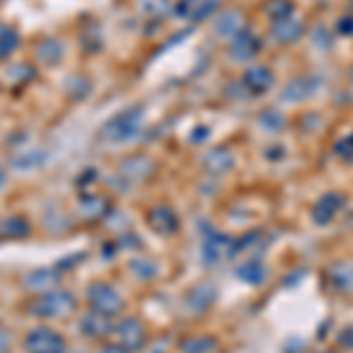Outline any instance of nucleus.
<instances>
[{
	"instance_id": "nucleus-26",
	"label": "nucleus",
	"mask_w": 353,
	"mask_h": 353,
	"mask_svg": "<svg viewBox=\"0 0 353 353\" xmlns=\"http://www.w3.org/2000/svg\"><path fill=\"white\" fill-rule=\"evenodd\" d=\"M264 12H266L269 19L281 21V19H288V17H292L294 5L290 3V0H266V3H264Z\"/></svg>"
},
{
	"instance_id": "nucleus-31",
	"label": "nucleus",
	"mask_w": 353,
	"mask_h": 353,
	"mask_svg": "<svg viewBox=\"0 0 353 353\" xmlns=\"http://www.w3.org/2000/svg\"><path fill=\"white\" fill-rule=\"evenodd\" d=\"M337 346H341L344 351H353V325L341 327L337 332Z\"/></svg>"
},
{
	"instance_id": "nucleus-7",
	"label": "nucleus",
	"mask_w": 353,
	"mask_h": 353,
	"mask_svg": "<svg viewBox=\"0 0 353 353\" xmlns=\"http://www.w3.org/2000/svg\"><path fill=\"white\" fill-rule=\"evenodd\" d=\"M321 85H323L321 78H316V76L294 78V81H290L285 88H283L281 101H285V104H299V101H306L321 90Z\"/></svg>"
},
{
	"instance_id": "nucleus-28",
	"label": "nucleus",
	"mask_w": 353,
	"mask_h": 353,
	"mask_svg": "<svg viewBox=\"0 0 353 353\" xmlns=\"http://www.w3.org/2000/svg\"><path fill=\"white\" fill-rule=\"evenodd\" d=\"M259 123L264 125L266 130H283L285 128V116L283 113H278L276 109H266L264 113H259Z\"/></svg>"
},
{
	"instance_id": "nucleus-19",
	"label": "nucleus",
	"mask_w": 353,
	"mask_h": 353,
	"mask_svg": "<svg viewBox=\"0 0 353 353\" xmlns=\"http://www.w3.org/2000/svg\"><path fill=\"white\" fill-rule=\"evenodd\" d=\"M243 28H245V17L238 12V10H226V12H221L217 17V21H214V33L221 38L238 36Z\"/></svg>"
},
{
	"instance_id": "nucleus-39",
	"label": "nucleus",
	"mask_w": 353,
	"mask_h": 353,
	"mask_svg": "<svg viewBox=\"0 0 353 353\" xmlns=\"http://www.w3.org/2000/svg\"><path fill=\"white\" fill-rule=\"evenodd\" d=\"M5 184V174H3V170H0V186Z\"/></svg>"
},
{
	"instance_id": "nucleus-6",
	"label": "nucleus",
	"mask_w": 353,
	"mask_h": 353,
	"mask_svg": "<svg viewBox=\"0 0 353 353\" xmlns=\"http://www.w3.org/2000/svg\"><path fill=\"white\" fill-rule=\"evenodd\" d=\"M346 208V196L339 191H330L325 196H321V201L313 205L311 210V217H313V224L318 226H327L332 224L334 217Z\"/></svg>"
},
{
	"instance_id": "nucleus-32",
	"label": "nucleus",
	"mask_w": 353,
	"mask_h": 353,
	"mask_svg": "<svg viewBox=\"0 0 353 353\" xmlns=\"http://www.w3.org/2000/svg\"><path fill=\"white\" fill-rule=\"evenodd\" d=\"M321 41H323V50H330L332 48V36L327 33V28L325 26H318L316 31H313V45H321Z\"/></svg>"
},
{
	"instance_id": "nucleus-21",
	"label": "nucleus",
	"mask_w": 353,
	"mask_h": 353,
	"mask_svg": "<svg viewBox=\"0 0 353 353\" xmlns=\"http://www.w3.org/2000/svg\"><path fill=\"white\" fill-rule=\"evenodd\" d=\"M137 10H139V14L146 17V19L158 21L170 14L172 3H170V0H137Z\"/></svg>"
},
{
	"instance_id": "nucleus-20",
	"label": "nucleus",
	"mask_w": 353,
	"mask_h": 353,
	"mask_svg": "<svg viewBox=\"0 0 353 353\" xmlns=\"http://www.w3.org/2000/svg\"><path fill=\"white\" fill-rule=\"evenodd\" d=\"M111 318H104V316H99V313H94V311H90L88 316L81 321V327H83V332L88 334V337H94V339H99V337H106V334H111Z\"/></svg>"
},
{
	"instance_id": "nucleus-22",
	"label": "nucleus",
	"mask_w": 353,
	"mask_h": 353,
	"mask_svg": "<svg viewBox=\"0 0 353 353\" xmlns=\"http://www.w3.org/2000/svg\"><path fill=\"white\" fill-rule=\"evenodd\" d=\"M236 276L241 278L243 283H248V285H259V283L266 281V266L257 259H250L238 266Z\"/></svg>"
},
{
	"instance_id": "nucleus-2",
	"label": "nucleus",
	"mask_w": 353,
	"mask_h": 353,
	"mask_svg": "<svg viewBox=\"0 0 353 353\" xmlns=\"http://www.w3.org/2000/svg\"><path fill=\"white\" fill-rule=\"evenodd\" d=\"M76 309V297L66 290H52V292L38 294V299L31 304V313L41 318H64Z\"/></svg>"
},
{
	"instance_id": "nucleus-10",
	"label": "nucleus",
	"mask_w": 353,
	"mask_h": 353,
	"mask_svg": "<svg viewBox=\"0 0 353 353\" xmlns=\"http://www.w3.org/2000/svg\"><path fill=\"white\" fill-rule=\"evenodd\" d=\"M146 221H149V226L158 233V236H174L181 226L179 214H176L170 205H156V208H151Z\"/></svg>"
},
{
	"instance_id": "nucleus-27",
	"label": "nucleus",
	"mask_w": 353,
	"mask_h": 353,
	"mask_svg": "<svg viewBox=\"0 0 353 353\" xmlns=\"http://www.w3.org/2000/svg\"><path fill=\"white\" fill-rule=\"evenodd\" d=\"M28 231H31V226H28V221L24 217H19V214L3 221V233H5V236L19 238V236H26Z\"/></svg>"
},
{
	"instance_id": "nucleus-3",
	"label": "nucleus",
	"mask_w": 353,
	"mask_h": 353,
	"mask_svg": "<svg viewBox=\"0 0 353 353\" xmlns=\"http://www.w3.org/2000/svg\"><path fill=\"white\" fill-rule=\"evenodd\" d=\"M88 301H90V309L104 318L118 316L125 309L123 294L113 285H109V283H94V285H90Z\"/></svg>"
},
{
	"instance_id": "nucleus-9",
	"label": "nucleus",
	"mask_w": 353,
	"mask_h": 353,
	"mask_svg": "<svg viewBox=\"0 0 353 353\" xmlns=\"http://www.w3.org/2000/svg\"><path fill=\"white\" fill-rule=\"evenodd\" d=\"M259 52H261V41H259V36H254V33L250 31V28H243L238 36L231 38L229 54L236 61H250V59H254Z\"/></svg>"
},
{
	"instance_id": "nucleus-33",
	"label": "nucleus",
	"mask_w": 353,
	"mask_h": 353,
	"mask_svg": "<svg viewBox=\"0 0 353 353\" xmlns=\"http://www.w3.org/2000/svg\"><path fill=\"white\" fill-rule=\"evenodd\" d=\"M217 5H219V0H208V3H203L198 10H193L191 17H193V19H205L208 14L214 12V8H217Z\"/></svg>"
},
{
	"instance_id": "nucleus-41",
	"label": "nucleus",
	"mask_w": 353,
	"mask_h": 353,
	"mask_svg": "<svg viewBox=\"0 0 353 353\" xmlns=\"http://www.w3.org/2000/svg\"><path fill=\"white\" fill-rule=\"evenodd\" d=\"M316 353H334V351H325V349H323V351H316Z\"/></svg>"
},
{
	"instance_id": "nucleus-42",
	"label": "nucleus",
	"mask_w": 353,
	"mask_h": 353,
	"mask_svg": "<svg viewBox=\"0 0 353 353\" xmlns=\"http://www.w3.org/2000/svg\"><path fill=\"white\" fill-rule=\"evenodd\" d=\"M78 353H81V351H78Z\"/></svg>"
},
{
	"instance_id": "nucleus-35",
	"label": "nucleus",
	"mask_w": 353,
	"mask_h": 353,
	"mask_svg": "<svg viewBox=\"0 0 353 353\" xmlns=\"http://www.w3.org/2000/svg\"><path fill=\"white\" fill-rule=\"evenodd\" d=\"M210 137V128H205V125H201V128H196L191 132V141L193 144H203L205 139H208Z\"/></svg>"
},
{
	"instance_id": "nucleus-30",
	"label": "nucleus",
	"mask_w": 353,
	"mask_h": 353,
	"mask_svg": "<svg viewBox=\"0 0 353 353\" xmlns=\"http://www.w3.org/2000/svg\"><path fill=\"white\" fill-rule=\"evenodd\" d=\"M334 153L341 158L344 163H353V134H346L334 144Z\"/></svg>"
},
{
	"instance_id": "nucleus-17",
	"label": "nucleus",
	"mask_w": 353,
	"mask_h": 353,
	"mask_svg": "<svg viewBox=\"0 0 353 353\" xmlns=\"http://www.w3.org/2000/svg\"><path fill=\"white\" fill-rule=\"evenodd\" d=\"M153 163L146 156H132L121 165V174L128 181H144L153 174Z\"/></svg>"
},
{
	"instance_id": "nucleus-14",
	"label": "nucleus",
	"mask_w": 353,
	"mask_h": 353,
	"mask_svg": "<svg viewBox=\"0 0 353 353\" xmlns=\"http://www.w3.org/2000/svg\"><path fill=\"white\" fill-rule=\"evenodd\" d=\"M327 283L334 292L351 294L353 292V264H349V261H337V264L327 266Z\"/></svg>"
},
{
	"instance_id": "nucleus-25",
	"label": "nucleus",
	"mask_w": 353,
	"mask_h": 353,
	"mask_svg": "<svg viewBox=\"0 0 353 353\" xmlns=\"http://www.w3.org/2000/svg\"><path fill=\"white\" fill-rule=\"evenodd\" d=\"M19 43H21V38H19V33H17V28L0 24V59L12 54L14 50L19 48Z\"/></svg>"
},
{
	"instance_id": "nucleus-37",
	"label": "nucleus",
	"mask_w": 353,
	"mask_h": 353,
	"mask_svg": "<svg viewBox=\"0 0 353 353\" xmlns=\"http://www.w3.org/2000/svg\"><path fill=\"white\" fill-rule=\"evenodd\" d=\"M43 156L45 153H28V161H14L17 168H26V165H38V163H43Z\"/></svg>"
},
{
	"instance_id": "nucleus-36",
	"label": "nucleus",
	"mask_w": 353,
	"mask_h": 353,
	"mask_svg": "<svg viewBox=\"0 0 353 353\" xmlns=\"http://www.w3.org/2000/svg\"><path fill=\"white\" fill-rule=\"evenodd\" d=\"M10 344H12V334L8 332V327L0 325V353H5L10 349Z\"/></svg>"
},
{
	"instance_id": "nucleus-15",
	"label": "nucleus",
	"mask_w": 353,
	"mask_h": 353,
	"mask_svg": "<svg viewBox=\"0 0 353 353\" xmlns=\"http://www.w3.org/2000/svg\"><path fill=\"white\" fill-rule=\"evenodd\" d=\"M214 299H217V290L212 283H201L186 294V309L191 313H205L214 304Z\"/></svg>"
},
{
	"instance_id": "nucleus-40",
	"label": "nucleus",
	"mask_w": 353,
	"mask_h": 353,
	"mask_svg": "<svg viewBox=\"0 0 353 353\" xmlns=\"http://www.w3.org/2000/svg\"><path fill=\"white\" fill-rule=\"evenodd\" d=\"M349 78H351V83H353V66H351V71H349Z\"/></svg>"
},
{
	"instance_id": "nucleus-24",
	"label": "nucleus",
	"mask_w": 353,
	"mask_h": 353,
	"mask_svg": "<svg viewBox=\"0 0 353 353\" xmlns=\"http://www.w3.org/2000/svg\"><path fill=\"white\" fill-rule=\"evenodd\" d=\"M219 346V341L214 337H208V334H201V337H189L181 341L179 351L181 353H214Z\"/></svg>"
},
{
	"instance_id": "nucleus-4",
	"label": "nucleus",
	"mask_w": 353,
	"mask_h": 353,
	"mask_svg": "<svg viewBox=\"0 0 353 353\" xmlns=\"http://www.w3.org/2000/svg\"><path fill=\"white\" fill-rule=\"evenodd\" d=\"M111 334H113V344L125 353L139 351L146 341V330L137 318H125L118 325H113Z\"/></svg>"
},
{
	"instance_id": "nucleus-18",
	"label": "nucleus",
	"mask_w": 353,
	"mask_h": 353,
	"mask_svg": "<svg viewBox=\"0 0 353 353\" xmlns=\"http://www.w3.org/2000/svg\"><path fill=\"white\" fill-rule=\"evenodd\" d=\"M109 201H106L104 196H99V193H88V196L81 198V208H78V212H81L83 219L88 221H94V219H101L109 214Z\"/></svg>"
},
{
	"instance_id": "nucleus-5",
	"label": "nucleus",
	"mask_w": 353,
	"mask_h": 353,
	"mask_svg": "<svg viewBox=\"0 0 353 353\" xmlns=\"http://www.w3.org/2000/svg\"><path fill=\"white\" fill-rule=\"evenodd\" d=\"M26 353H66V341L50 327H36L24 339Z\"/></svg>"
},
{
	"instance_id": "nucleus-11",
	"label": "nucleus",
	"mask_w": 353,
	"mask_h": 353,
	"mask_svg": "<svg viewBox=\"0 0 353 353\" xmlns=\"http://www.w3.org/2000/svg\"><path fill=\"white\" fill-rule=\"evenodd\" d=\"M273 83H276V76H273V71L269 66H250L248 71H245L243 76V88L248 90L250 94H264L269 92L273 88Z\"/></svg>"
},
{
	"instance_id": "nucleus-34",
	"label": "nucleus",
	"mask_w": 353,
	"mask_h": 353,
	"mask_svg": "<svg viewBox=\"0 0 353 353\" xmlns=\"http://www.w3.org/2000/svg\"><path fill=\"white\" fill-rule=\"evenodd\" d=\"M337 33L339 36H353V17H341L337 21Z\"/></svg>"
},
{
	"instance_id": "nucleus-13",
	"label": "nucleus",
	"mask_w": 353,
	"mask_h": 353,
	"mask_svg": "<svg viewBox=\"0 0 353 353\" xmlns=\"http://www.w3.org/2000/svg\"><path fill=\"white\" fill-rule=\"evenodd\" d=\"M233 165H236V161H233V153L229 149H224V146L208 151L203 158V170L212 176H221V174L231 172Z\"/></svg>"
},
{
	"instance_id": "nucleus-16",
	"label": "nucleus",
	"mask_w": 353,
	"mask_h": 353,
	"mask_svg": "<svg viewBox=\"0 0 353 353\" xmlns=\"http://www.w3.org/2000/svg\"><path fill=\"white\" fill-rule=\"evenodd\" d=\"M271 36L276 38L281 45H292V43H297L301 36H304V24L297 21V19H292V17L281 19V21H273Z\"/></svg>"
},
{
	"instance_id": "nucleus-8",
	"label": "nucleus",
	"mask_w": 353,
	"mask_h": 353,
	"mask_svg": "<svg viewBox=\"0 0 353 353\" xmlns=\"http://www.w3.org/2000/svg\"><path fill=\"white\" fill-rule=\"evenodd\" d=\"M231 241L233 238H229L226 233L210 229V233H205V238H203V264L214 266V264H219L221 259L229 257Z\"/></svg>"
},
{
	"instance_id": "nucleus-23",
	"label": "nucleus",
	"mask_w": 353,
	"mask_h": 353,
	"mask_svg": "<svg viewBox=\"0 0 353 353\" xmlns=\"http://www.w3.org/2000/svg\"><path fill=\"white\" fill-rule=\"evenodd\" d=\"M36 57H38L41 64L54 66L57 61H61V57H64V45H61L59 41H54V38H48V41H43L41 45H38Z\"/></svg>"
},
{
	"instance_id": "nucleus-29",
	"label": "nucleus",
	"mask_w": 353,
	"mask_h": 353,
	"mask_svg": "<svg viewBox=\"0 0 353 353\" xmlns=\"http://www.w3.org/2000/svg\"><path fill=\"white\" fill-rule=\"evenodd\" d=\"M130 269H132L134 276L141 278V281H149V278L156 276V264H153L151 259H134L132 264H130Z\"/></svg>"
},
{
	"instance_id": "nucleus-38",
	"label": "nucleus",
	"mask_w": 353,
	"mask_h": 353,
	"mask_svg": "<svg viewBox=\"0 0 353 353\" xmlns=\"http://www.w3.org/2000/svg\"><path fill=\"white\" fill-rule=\"evenodd\" d=\"M283 156H285V149H283V146H276V149L266 151V158H269V161H281Z\"/></svg>"
},
{
	"instance_id": "nucleus-12",
	"label": "nucleus",
	"mask_w": 353,
	"mask_h": 353,
	"mask_svg": "<svg viewBox=\"0 0 353 353\" xmlns=\"http://www.w3.org/2000/svg\"><path fill=\"white\" fill-rule=\"evenodd\" d=\"M59 281H61V276L57 269H36L24 278V285H26V290H31V292L45 294V292L57 290Z\"/></svg>"
},
{
	"instance_id": "nucleus-1",
	"label": "nucleus",
	"mask_w": 353,
	"mask_h": 353,
	"mask_svg": "<svg viewBox=\"0 0 353 353\" xmlns=\"http://www.w3.org/2000/svg\"><path fill=\"white\" fill-rule=\"evenodd\" d=\"M144 123V106H130L121 113H116L99 128V139L106 144H125L132 141Z\"/></svg>"
}]
</instances>
